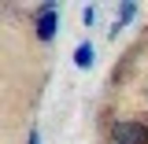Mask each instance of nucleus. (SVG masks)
<instances>
[{"instance_id": "nucleus-3", "label": "nucleus", "mask_w": 148, "mask_h": 144, "mask_svg": "<svg viewBox=\"0 0 148 144\" xmlns=\"http://www.w3.org/2000/svg\"><path fill=\"white\" fill-rule=\"evenodd\" d=\"M74 63H78L82 70H89L92 67V44H78V48H74Z\"/></svg>"}, {"instance_id": "nucleus-2", "label": "nucleus", "mask_w": 148, "mask_h": 144, "mask_svg": "<svg viewBox=\"0 0 148 144\" xmlns=\"http://www.w3.org/2000/svg\"><path fill=\"white\" fill-rule=\"evenodd\" d=\"M37 37H41V41H52L56 37V8L52 4H45L41 15H37Z\"/></svg>"}, {"instance_id": "nucleus-1", "label": "nucleus", "mask_w": 148, "mask_h": 144, "mask_svg": "<svg viewBox=\"0 0 148 144\" xmlns=\"http://www.w3.org/2000/svg\"><path fill=\"white\" fill-rule=\"evenodd\" d=\"M111 141L115 144H148V126H141V122H115Z\"/></svg>"}, {"instance_id": "nucleus-4", "label": "nucleus", "mask_w": 148, "mask_h": 144, "mask_svg": "<svg viewBox=\"0 0 148 144\" xmlns=\"http://www.w3.org/2000/svg\"><path fill=\"white\" fill-rule=\"evenodd\" d=\"M133 15H137V4H122V8H119V26H126Z\"/></svg>"}, {"instance_id": "nucleus-5", "label": "nucleus", "mask_w": 148, "mask_h": 144, "mask_svg": "<svg viewBox=\"0 0 148 144\" xmlns=\"http://www.w3.org/2000/svg\"><path fill=\"white\" fill-rule=\"evenodd\" d=\"M30 144H41V137H37V133H30Z\"/></svg>"}]
</instances>
